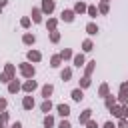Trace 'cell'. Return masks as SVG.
I'll return each instance as SVG.
<instances>
[{"mask_svg":"<svg viewBox=\"0 0 128 128\" xmlns=\"http://www.w3.org/2000/svg\"><path fill=\"white\" fill-rule=\"evenodd\" d=\"M22 108H24V110H32V108H34V98H32L30 94L22 98Z\"/></svg>","mask_w":128,"mask_h":128,"instance_id":"obj_13","label":"cell"},{"mask_svg":"<svg viewBox=\"0 0 128 128\" xmlns=\"http://www.w3.org/2000/svg\"><path fill=\"white\" fill-rule=\"evenodd\" d=\"M18 70H20V74H22L26 80L34 78V74H36V68H34L30 62H22V64H18Z\"/></svg>","mask_w":128,"mask_h":128,"instance_id":"obj_2","label":"cell"},{"mask_svg":"<svg viewBox=\"0 0 128 128\" xmlns=\"http://www.w3.org/2000/svg\"><path fill=\"white\" fill-rule=\"evenodd\" d=\"M6 106H8V100H6V98H0V112H4Z\"/></svg>","mask_w":128,"mask_h":128,"instance_id":"obj_38","label":"cell"},{"mask_svg":"<svg viewBox=\"0 0 128 128\" xmlns=\"http://www.w3.org/2000/svg\"><path fill=\"white\" fill-rule=\"evenodd\" d=\"M86 14H88L90 18H96V16H98V8H96V6H88V8H86Z\"/></svg>","mask_w":128,"mask_h":128,"instance_id":"obj_31","label":"cell"},{"mask_svg":"<svg viewBox=\"0 0 128 128\" xmlns=\"http://www.w3.org/2000/svg\"><path fill=\"white\" fill-rule=\"evenodd\" d=\"M40 10H42V14H52L54 12V0H42V6H40Z\"/></svg>","mask_w":128,"mask_h":128,"instance_id":"obj_6","label":"cell"},{"mask_svg":"<svg viewBox=\"0 0 128 128\" xmlns=\"http://www.w3.org/2000/svg\"><path fill=\"white\" fill-rule=\"evenodd\" d=\"M60 78H62L64 82H68V80L72 78V68H64V70L60 72Z\"/></svg>","mask_w":128,"mask_h":128,"instance_id":"obj_27","label":"cell"},{"mask_svg":"<svg viewBox=\"0 0 128 128\" xmlns=\"http://www.w3.org/2000/svg\"><path fill=\"white\" fill-rule=\"evenodd\" d=\"M86 128H98V124H96V120H88L86 124H84Z\"/></svg>","mask_w":128,"mask_h":128,"instance_id":"obj_39","label":"cell"},{"mask_svg":"<svg viewBox=\"0 0 128 128\" xmlns=\"http://www.w3.org/2000/svg\"><path fill=\"white\" fill-rule=\"evenodd\" d=\"M86 8H88V4H86V2H82V0H78V2L74 4V8H72V10H74V14H80V16H82V14H86Z\"/></svg>","mask_w":128,"mask_h":128,"instance_id":"obj_7","label":"cell"},{"mask_svg":"<svg viewBox=\"0 0 128 128\" xmlns=\"http://www.w3.org/2000/svg\"><path fill=\"white\" fill-rule=\"evenodd\" d=\"M104 104H106V108L110 110V108H112L114 104H118V100H116V96H112V94H108V96L104 98Z\"/></svg>","mask_w":128,"mask_h":128,"instance_id":"obj_22","label":"cell"},{"mask_svg":"<svg viewBox=\"0 0 128 128\" xmlns=\"http://www.w3.org/2000/svg\"><path fill=\"white\" fill-rule=\"evenodd\" d=\"M60 18H62L64 22H74V18H76V14H74V10H70V8H66V10H62V14H60Z\"/></svg>","mask_w":128,"mask_h":128,"instance_id":"obj_8","label":"cell"},{"mask_svg":"<svg viewBox=\"0 0 128 128\" xmlns=\"http://www.w3.org/2000/svg\"><path fill=\"white\" fill-rule=\"evenodd\" d=\"M20 90H22V84H20L16 78L8 82V92H10V94H16V92H20Z\"/></svg>","mask_w":128,"mask_h":128,"instance_id":"obj_9","label":"cell"},{"mask_svg":"<svg viewBox=\"0 0 128 128\" xmlns=\"http://www.w3.org/2000/svg\"><path fill=\"white\" fill-rule=\"evenodd\" d=\"M52 126H54V116L46 114L44 116V128H52Z\"/></svg>","mask_w":128,"mask_h":128,"instance_id":"obj_29","label":"cell"},{"mask_svg":"<svg viewBox=\"0 0 128 128\" xmlns=\"http://www.w3.org/2000/svg\"><path fill=\"white\" fill-rule=\"evenodd\" d=\"M110 12V6L106 4V2H100V6H98V14H108Z\"/></svg>","mask_w":128,"mask_h":128,"instance_id":"obj_30","label":"cell"},{"mask_svg":"<svg viewBox=\"0 0 128 128\" xmlns=\"http://www.w3.org/2000/svg\"><path fill=\"white\" fill-rule=\"evenodd\" d=\"M6 4H8V2H6V0H0V12H2V10H4V8H6Z\"/></svg>","mask_w":128,"mask_h":128,"instance_id":"obj_41","label":"cell"},{"mask_svg":"<svg viewBox=\"0 0 128 128\" xmlns=\"http://www.w3.org/2000/svg\"><path fill=\"white\" fill-rule=\"evenodd\" d=\"M72 62H74L76 68H82V66L86 64V58H84V54H74V56H72Z\"/></svg>","mask_w":128,"mask_h":128,"instance_id":"obj_11","label":"cell"},{"mask_svg":"<svg viewBox=\"0 0 128 128\" xmlns=\"http://www.w3.org/2000/svg\"><path fill=\"white\" fill-rule=\"evenodd\" d=\"M90 84H92V80H90L88 76H82V78H80V88H82V90H84V88H88Z\"/></svg>","mask_w":128,"mask_h":128,"instance_id":"obj_33","label":"cell"},{"mask_svg":"<svg viewBox=\"0 0 128 128\" xmlns=\"http://www.w3.org/2000/svg\"><path fill=\"white\" fill-rule=\"evenodd\" d=\"M22 42H24L26 46H32V44L36 42V36H34V34H30V32H26V34L22 36Z\"/></svg>","mask_w":128,"mask_h":128,"instance_id":"obj_19","label":"cell"},{"mask_svg":"<svg viewBox=\"0 0 128 128\" xmlns=\"http://www.w3.org/2000/svg\"><path fill=\"white\" fill-rule=\"evenodd\" d=\"M60 64H62V58H60V54H54V56L50 58V66H52V68H58Z\"/></svg>","mask_w":128,"mask_h":128,"instance_id":"obj_26","label":"cell"},{"mask_svg":"<svg viewBox=\"0 0 128 128\" xmlns=\"http://www.w3.org/2000/svg\"><path fill=\"white\" fill-rule=\"evenodd\" d=\"M82 50H84V52H92V50H94V42H92L90 38H86V40L82 42Z\"/></svg>","mask_w":128,"mask_h":128,"instance_id":"obj_23","label":"cell"},{"mask_svg":"<svg viewBox=\"0 0 128 128\" xmlns=\"http://www.w3.org/2000/svg\"><path fill=\"white\" fill-rule=\"evenodd\" d=\"M30 22H32V20H30L28 16H24V18L20 20V26H22V28H30Z\"/></svg>","mask_w":128,"mask_h":128,"instance_id":"obj_35","label":"cell"},{"mask_svg":"<svg viewBox=\"0 0 128 128\" xmlns=\"http://www.w3.org/2000/svg\"><path fill=\"white\" fill-rule=\"evenodd\" d=\"M8 118H10V116H8V112H6V110H4V112H0V124H4V126H6V124H8Z\"/></svg>","mask_w":128,"mask_h":128,"instance_id":"obj_34","label":"cell"},{"mask_svg":"<svg viewBox=\"0 0 128 128\" xmlns=\"http://www.w3.org/2000/svg\"><path fill=\"white\" fill-rule=\"evenodd\" d=\"M42 16H44V14H42L40 8H32V22H34V24H40V22H42Z\"/></svg>","mask_w":128,"mask_h":128,"instance_id":"obj_16","label":"cell"},{"mask_svg":"<svg viewBox=\"0 0 128 128\" xmlns=\"http://www.w3.org/2000/svg\"><path fill=\"white\" fill-rule=\"evenodd\" d=\"M0 128H4V124H0Z\"/></svg>","mask_w":128,"mask_h":128,"instance_id":"obj_45","label":"cell"},{"mask_svg":"<svg viewBox=\"0 0 128 128\" xmlns=\"http://www.w3.org/2000/svg\"><path fill=\"white\" fill-rule=\"evenodd\" d=\"M86 32H88L90 36H96V34H98V26H96V22H88V24H86Z\"/></svg>","mask_w":128,"mask_h":128,"instance_id":"obj_20","label":"cell"},{"mask_svg":"<svg viewBox=\"0 0 128 128\" xmlns=\"http://www.w3.org/2000/svg\"><path fill=\"white\" fill-rule=\"evenodd\" d=\"M70 96H72L74 102H80V100L84 98V90H82V88H74V90L70 92Z\"/></svg>","mask_w":128,"mask_h":128,"instance_id":"obj_18","label":"cell"},{"mask_svg":"<svg viewBox=\"0 0 128 128\" xmlns=\"http://www.w3.org/2000/svg\"><path fill=\"white\" fill-rule=\"evenodd\" d=\"M116 100H118V104H122V106L128 104V82H122V84H120V90H118Z\"/></svg>","mask_w":128,"mask_h":128,"instance_id":"obj_3","label":"cell"},{"mask_svg":"<svg viewBox=\"0 0 128 128\" xmlns=\"http://www.w3.org/2000/svg\"><path fill=\"white\" fill-rule=\"evenodd\" d=\"M110 94V86L104 82V84H100V88H98V96H102V98H106Z\"/></svg>","mask_w":128,"mask_h":128,"instance_id":"obj_21","label":"cell"},{"mask_svg":"<svg viewBox=\"0 0 128 128\" xmlns=\"http://www.w3.org/2000/svg\"><path fill=\"white\" fill-rule=\"evenodd\" d=\"M124 118H128V104L124 106Z\"/></svg>","mask_w":128,"mask_h":128,"instance_id":"obj_43","label":"cell"},{"mask_svg":"<svg viewBox=\"0 0 128 128\" xmlns=\"http://www.w3.org/2000/svg\"><path fill=\"white\" fill-rule=\"evenodd\" d=\"M16 78V66L14 64H4V72L0 74V82H4V84H8L10 80H14Z\"/></svg>","mask_w":128,"mask_h":128,"instance_id":"obj_1","label":"cell"},{"mask_svg":"<svg viewBox=\"0 0 128 128\" xmlns=\"http://www.w3.org/2000/svg\"><path fill=\"white\" fill-rule=\"evenodd\" d=\"M72 56H74V52H72L70 48H64V50L60 52V58H62V62H66V60H70Z\"/></svg>","mask_w":128,"mask_h":128,"instance_id":"obj_24","label":"cell"},{"mask_svg":"<svg viewBox=\"0 0 128 128\" xmlns=\"http://www.w3.org/2000/svg\"><path fill=\"white\" fill-rule=\"evenodd\" d=\"M110 112H112V116H116V118H124V106H122V104H114V106L110 108Z\"/></svg>","mask_w":128,"mask_h":128,"instance_id":"obj_10","label":"cell"},{"mask_svg":"<svg viewBox=\"0 0 128 128\" xmlns=\"http://www.w3.org/2000/svg\"><path fill=\"white\" fill-rule=\"evenodd\" d=\"M8 128H22V124H20V122H14V124H10Z\"/></svg>","mask_w":128,"mask_h":128,"instance_id":"obj_42","label":"cell"},{"mask_svg":"<svg viewBox=\"0 0 128 128\" xmlns=\"http://www.w3.org/2000/svg\"><path fill=\"white\" fill-rule=\"evenodd\" d=\"M40 92H42V96H44V100H48V98L52 96V92H54V86H52V84H44Z\"/></svg>","mask_w":128,"mask_h":128,"instance_id":"obj_17","label":"cell"},{"mask_svg":"<svg viewBox=\"0 0 128 128\" xmlns=\"http://www.w3.org/2000/svg\"><path fill=\"white\" fill-rule=\"evenodd\" d=\"M26 60H28L30 64H32V62L36 64V62H40V60H42V54H40L38 50H34V48H32V50H28V52H26Z\"/></svg>","mask_w":128,"mask_h":128,"instance_id":"obj_4","label":"cell"},{"mask_svg":"<svg viewBox=\"0 0 128 128\" xmlns=\"http://www.w3.org/2000/svg\"><path fill=\"white\" fill-rule=\"evenodd\" d=\"M56 110H58V114H60L62 118H68V116H70V106H68V104H58Z\"/></svg>","mask_w":128,"mask_h":128,"instance_id":"obj_14","label":"cell"},{"mask_svg":"<svg viewBox=\"0 0 128 128\" xmlns=\"http://www.w3.org/2000/svg\"><path fill=\"white\" fill-rule=\"evenodd\" d=\"M58 128H72V124H70V120H68V118H64V120L58 124Z\"/></svg>","mask_w":128,"mask_h":128,"instance_id":"obj_36","label":"cell"},{"mask_svg":"<svg viewBox=\"0 0 128 128\" xmlns=\"http://www.w3.org/2000/svg\"><path fill=\"white\" fill-rule=\"evenodd\" d=\"M88 120H92V110H90V108H86V110L78 116V122H80V124H86Z\"/></svg>","mask_w":128,"mask_h":128,"instance_id":"obj_15","label":"cell"},{"mask_svg":"<svg viewBox=\"0 0 128 128\" xmlns=\"http://www.w3.org/2000/svg\"><path fill=\"white\" fill-rule=\"evenodd\" d=\"M116 128H128V120L126 118H118V126Z\"/></svg>","mask_w":128,"mask_h":128,"instance_id":"obj_37","label":"cell"},{"mask_svg":"<svg viewBox=\"0 0 128 128\" xmlns=\"http://www.w3.org/2000/svg\"><path fill=\"white\" fill-rule=\"evenodd\" d=\"M100 2H106V4H108V2H110V0H100Z\"/></svg>","mask_w":128,"mask_h":128,"instance_id":"obj_44","label":"cell"},{"mask_svg":"<svg viewBox=\"0 0 128 128\" xmlns=\"http://www.w3.org/2000/svg\"><path fill=\"white\" fill-rule=\"evenodd\" d=\"M50 42H52V44H58V42H60V32H58V30L50 32Z\"/></svg>","mask_w":128,"mask_h":128,"instance_id":"obj_32","label":"cell"},{"mask_svg":"<svg viewBox=\"0 0 128 128\" xmlns=\"http://www.w3.org/2000/svg\"><path fill=\"white\" fill-rule=\"evenodd\" d=\"M52 108H54V106H52V102H50V98H48V100H44V102L40 104V110H42V112H46V114H48V112H50Z\"/></svg>","mask_w":128,"mask_h":128,"instance_id":"obj_28","label":"cell"},{"mask_svg":"<svg viewBox=\"0 0 128 128\" xmlns=\"http://www.w3.org/2000/svg\"><path fill=\"white\" fill-rule=\"evenodd\" d=\"M36 88H38V84H36V80H34V78H30V80H26V82L22 84V90H24L26 94H32Z\"/></svg>","mask_w":128,"mask_h":128,"instance_id":"obj_5","label":"cell"},{"mask_svg":"<svg viewBox=\"0 0 128 128\" xmlns=\"http://www.w3.org/2000/svg\"><path fill=\"white\" fill-rule=\"evenodd\" d=\"M94 68H96V60H90V62H86L84 64V76H92V72H94Z\"/></svg>","mask_w":128,"mask_h":128,"instance_id":"obj_12","label":"cell"},{"mask_svg":"<svg viewBox=\"0 0 128 128\" xmlns=\"http://www.w3.org/2000/svg\"><path fill=\"white\" fill-rule=\"evenodd\" d=\"M102 128H116V124H112V122L108 120V122H104V126H102Z\"/></svg>","mask_w":128,"mask_h":128,"instance_id":"obj_40","label":"cell"},{"mask_svg":"<svg viewBox=\"0 0 128 128\" xmlns=\"http://www.w3.org/2000/svg\"><path fill=\"white\" fill-rule=\"evenodd\" d=\"M56 26H58V20H56V18H48V22H46L48 32H54V30H56Z\"/></svg>","mask_w":128,"mask_h":128,"instance_id":"obj_25","label":"cell"}]
</instances>
